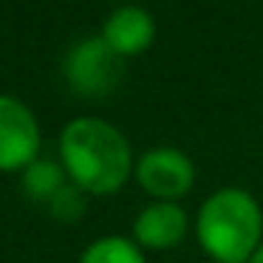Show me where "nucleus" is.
Listing matches in <instances>:
<instances>
[{"instance_id":"0eeeda50","label":"nucleus","mask_w":263,"mask_h":263,"mask_svg":"<svg viewBox=\"0 0 263 263\" xmlns=\"http://www.w3.org/2000/svg\"><path fill=\"white\" fill-rule=\"evenodd\" d=\"M102 37L116 57H139L156 40V20L142 6H119L105 17Z\"/></svg>"},{"instance_id":"423d86ee","label":"nucleus","mask_w":263,"mask_h":263,"mask_svg":"<svg viewBox=\"0 0 263 263\" xmlns=\"http://www.w3.org/2000/svg\"><path fill=\"white\" fill-rule=\"evenodd\" d=\"M190 232V218L176 201H150L133 221V240L139 249L164 252L178 246Z\"/></svg>"},{"instance_id":"39448f33","label":"nucleus","mask_w":263,"mask_h":263,"mask_svg":"<svg viewBox=\"0 0 263 263\" xmlns=\"http://www.w3.org/2000/svg\"><path fill=\"white\" fill-rule=\"evenodd\" d=\"M65 80L82 97H108L122 77V57H116L102 37L80 40L65 54Z\"/></svg>"},{"instance_id":"9d476101","label":"nucleus","mask_w":263,"mask_h":263,"mask_svg":"<svg viewBox=\"0 0 263 263\" xmlns=\"http://www.w3.org/2000/svg\"><path fill=\"white\" fill-rule=\"evenodd\" d=\"M80 195H82V193L74 187V184H65V187L60 190L57 195H54V201L48 204V210H51L57 218H77V215L82 212Z\"/></svg>"},{"instance_id":"f257e3e1","label":"nucleus","mask_w":263,"mask_h":263,"mask_svg":"<svg viewBox=\"0 0 263 263\" xmlns=\"http://www.w3.org/2000/svg\"><path fill=\"white\" fill-rule=\"evenodd\" d=\"M60 164L68 181L88 195H116L133 176V150L116 125L77 116L60 133Z\"/></svg>"},{"instance_id":"7ed1b4c3","label":"nucleus","mask_w":263,"mask_h":263,"mask_svg":"<svg viewBox=\"0 0 263 263\" xmlns=\"http://www.w3.org/2000/svg\"><path fill=\"white\" fill-rule=\"evenodd\" d=\"M40 122L23 99L0 93V173H23L40 159Z\"/></svg>"},{"instance_id":"6e6552de","label":"nucleus","mask_w":263,"mask_h":263,"mask_svg":"<svg viewBox=\"0 0 263 263\" xmlns=\"http://www.w3.org/2000/svg\"><path fill=\"white\" fill-rule=\"evenodd\" d=\"M65 184H71V181H68V176H65L63 164H57V161L37 159L23 170V190L31 201H37V204H51L54 195H57Z\"/></svg>"},{"instance_id":"9b49d317","label":"nucleus","mask_w":263,"mask_h":263,"mask_svg":"<svg viewBox=\"0 0 263 263\" xmlns=\"http://www.w3.org/2000/svg\"><path fill=\"white\" fill-rule=\"evenodd\" d=\"M246 263H263V243L257 246L255 252H252V257H249V260H246Z\"/></svg>"},{"instance_id":"f03ea898","label":"nucleus","mask_w":263,"mask_h":263,"mask_svg":"<svg viewBox=\"0 0 263 263\" xmlns=\"http://www.w3.org/2000/svg\"><path fill=\"white\" fill-rule=\"evenodd\" d=\"M195 238L212 263H246L263 243V210L257 198L240 187L212 193L198 210Z\"/></svg>"},{"instance_id":"1a4fd4ad","label":"nucleus","mask_w":263,"mask_h":263,"mask_svg":"<svg viewBox=\"0 0 263 263\" xmlns=\"http://www.w3.org/2000/svg\"><path fill=\"white\" fill-rule=\"evenodd\" d=\"M80 263H147L144 249L125 235H105L82 252Z\"/></svg>"},{"instance_id":"20e7f679","label":"nucleus","mask_w":263,"mask_h":263,"mask_svg":"<svg viewBox=\"0 0 263 263\" xmlns=\"http://www.w3.org/2000/svg\"><path fill=\"white\" fill-rule=\"evenodd\" d=\"M133 178L153 201H181L195 184V164L178 147H153L142 153Z\"/></svg>"}]
</instances>
